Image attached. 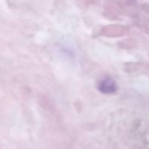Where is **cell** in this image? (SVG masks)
Instances as JSON below:
<instances>
[{"mask_svg": "<svg viewBox=\"0 0 149 149\" xmlns=\"http://www.w3.org/2000/svg\"><path fill=\"white\" fill-rule=\"evenodd\" d=\"M98 89L100 92L106 94L113 93L116 90V84L111 78H104L99 82Z\"/></svg>", "mask_w": 149, "mask_h": 149, "instance_id": "6da1fadb", "label": "cell"}]
</instances>
